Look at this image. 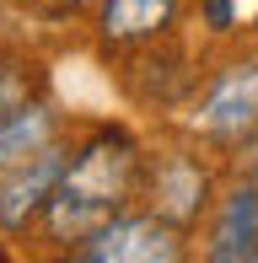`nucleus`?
<instances>
[{
	"mask_svg": "<svg viewBox=\"0 0 258 263\" xmlns=\"http://www.w3.org/2000/svg\"><path fill=\"white\" fill-rule=\"evenodd\" d=\"M135 172L140 156L124 135H97L76 161H65V177L49 199L54 242H86L91 231H102L135 194Z\"/></svg>",
	"mask_w": 258,
	"mask_h": 263,
	"instance_id": "1",
	"label": "nucleus"
},
{
	"mask_svg": "<svg viewBox=\"0 0 258 263\" xmlns=\"http://www.w3.org/2000/svg\"><path fill=\"white\" fill-rule=\"evenodd\" d=\"M178 253L183 247L172 220H156V215H124L91 231L86 242H76V258L86 263H172Z\"/></svg>",
	"mask_w": 258,
	"mask_h": 263,
	"instance_id": "2",
	"label": "nucleus"
},
{
	"mask_svg": "<svg viewBox=\"0 0 258 263\" xmlns=\"http://www.w3.org/2000/svg\"><path fill=\"white\" fill-rule=\"evenodd\" d=\"M199 124L215 140H248L258 129V59H242V65L220 70L215 86L199 102Z\"/></svg>",
	"mask_w": 258,
	"mask_h": 263,
	"instance_id": "3",
	"label": "nucleus"
},
{
	"mask_svg": "<svg viewBox=\"0 0 258 263\" xmlns=\"http://www.w3.org/2000/svg\"><path fill=\"white\" fill-rule=\"evenodd\" d=\"M60 177H65V156L54 145H43L32 161H22L16 172H6L0 177V231H22V226L54 199Z\"/></svg>",
	"mask_w": 258,
	"mask_h": 263,
	"instance_id": "4",
	"label": "nucleus"
},
{
	"mask_svg": "<svg viewBox=\"0 0 258 263\" xmlns=\"http://www.w3.org/2000/svg\"><path fill=\"white\" fill-rule=\"evenodd\" d=\"M210 258L215 263H258V188H237L226 199L210 236Z\"/></svg>",
	"mask_w": 258,
	"mask_h": 263,
	"instance_id": "5",
	"label": "nucleus"
},
{
	"mask_svg": "<svg viewBox=\"0 0 258 263\" xmlns=\"http://www.w3.org/2000/svg\"><path fill=\"white\" fill-rule=\"evenodd\" d=\"M49 140H54V113L43 102H27L11 118H0V177L16 172L22 161H32Z\"/></svg>",
	"mask_w": 258,
	"mask_h": 263,
	"instance_id": "6",
	"label": "nucleus"
},
{
	"mask_svg": "<svg viewBox=\"0 0 258 263\" xmlns=\"http://www.w3.org/2000/svg\"><path fill=\"white\" fill-rule=\"evenodd\" d=\"M172 11H178V0H108L102 32H108V43H140V38H156L172 22Z\"/></svg>",
	"mask_w": 258,
	"mask_h": 263,
	"instance_id": "7",
	"label": "nucleus"
},
{
	"mask_svg": "<svg viewBox=\"0 0 258 263\" xmlns=\"http://www.w3.org/2000/svg\"><path fill=\"white\" fill-rule=\"evenodd\" d=\"M156 194H161V204H167V220H189V215L199 210V199H205V177H199L194 166L178 156V161L161 166Z\"/></svg>",
	"mask_w": 258,
	"mask_h": 263,
	"instance_id": "8",
	"label": "nucleus"
},
{
	"mask_svg": "<svg viewBox=\"0 0 258 263\" xmlns=\"http://www.w3.org/2000/svg\"><path fill=\"white\" fill-rule=\"evenodd\" d=\"M16 107H27V76L22 65H0V118H11Z\"/></svg>",
	"mask_w": 258,
	"mask_h": 263,
	"instance_id": "9",
	"label": "nucleus"
},
{
	"mask_svg": "<svg viewBox=\"0 0 258 263\" xmlns=\"http://www.w3.org/2000/svg\"><path fill=\"white\" fill-rule=\"evenodd\" d=\"M210 27H231V6H226V0H210Z\"/></svg>",
	"mask_w": 258,
	"mask_h": 263,
	"instance_id": "10",
	"label": "nucleus"
}]
</instances>
